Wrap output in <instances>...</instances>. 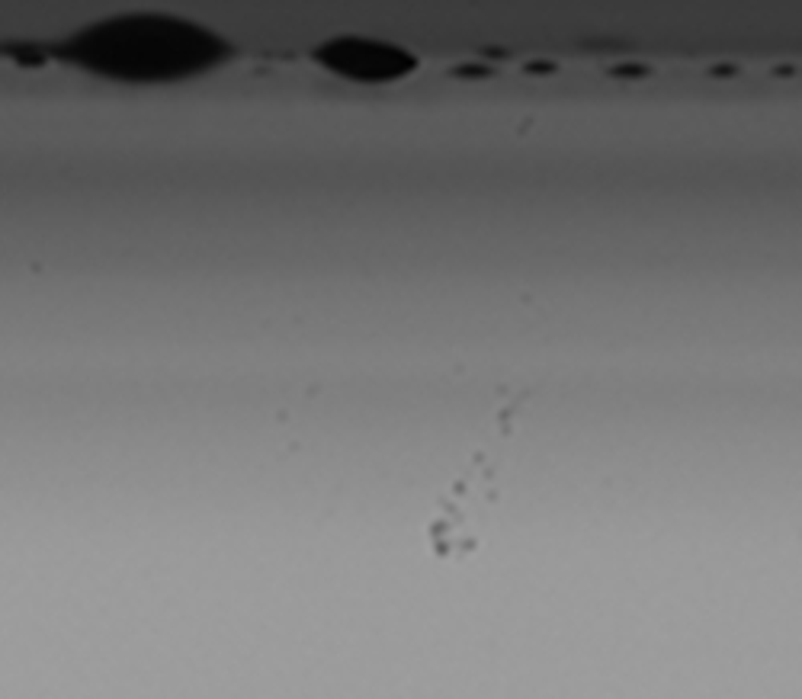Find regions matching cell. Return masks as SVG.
<instances>
[{"mask_svg":"<svg viewBox=\"0 0 802 699\" xmlns=\"http://www.w3.org/2000/svg\"><path fill=\"white\" fill-rule=\"evenodd\" d=\"M61 61L106 81L158 87L180 83L231 58L228 42L189 20L167 13H122L68 35Z\"/></svg>","mask_w":802,"mask_h":699,"instance_id":"6da1fadb","label":"cell"},{"mask_svg":"<svg viewBox=\"0 0 802 699\" xmlns=\"http://www.w3.org/2000/svg\"><path fill=\"white\" fill-rule=\"evenodd\" d=\"M517 404H520V398H514L507 408L497 411L491 430L475 446L462 475L437 500V510H433L430 527H427V539H430L437 558L459 561L478 548L481 533L488 527L491 507L497 500V478H501L504 456H507L510 436H514Z\"/></svg>","mask_w":802,"mask_h":699,"instance_id":"7a4b0ae2","label":"cell"},{"mask_svg":"<svg viewBox=\"0 0 802 699\" xmlns=\"http://www.w3.org/2000/svg\"><path fill=\"white\" fill-rule=\"evenodd\" d=\"M314 61L331 74L356 83H395L418 68L414 55H408L405 49L376 39H360V35H337L318 45Z\"/></svg>","mask_w":802,"mask_h":699,"instance_id":"3957f363","label":"cell"}]
</instances>
